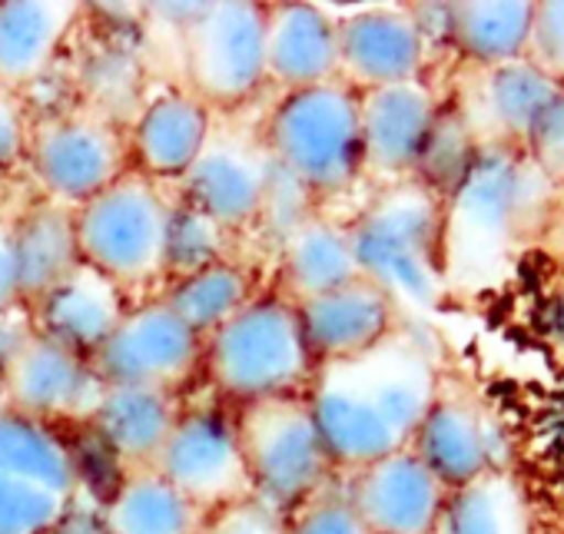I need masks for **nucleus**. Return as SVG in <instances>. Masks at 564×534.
Here are the masks:
<instances>
[{"mask_svg":"<svg viewBox=\"0 0 564 534\" xmlns=\"http://www.w3.org/2000/svg\"><path fill=\"white\" fill-rule=\"evenodd\" d=\"M442 385L432 349L405 326L379 346L316 366L306 402L339 475L405 451Z\"/></svg>","mask_w":564,"mask_h":534,"instance_id":"f257e3e1","label":"nucleus"},{"mask_svg":"<svg viewBox=\"0 0 564 534\" xmlns=\"http://www.w3.org/2000/svg\"><path fill=\"white\" fill-rule=\"evenodd\" d=\"M551 189L554 183L521 150L481 146L462 179L445 193V290L471 286V280L498 273L505 259L544 222Z\"/></svg>","mask_w":564,"mask_h":534,"instance_id":"f03ea898","label":"nucleus"},{"mask_svg":"<svg viewBox=\"0 0 564 534\" xmlns=\"http://www.w3.org/2000/svg\"><path fill=\"white\" fill-rule=\"evenodd\" d=\"M445 196L425 179L382 186L369 206L346 222L359 276L376 283L392 306L429 313L445 296L442 265Z\"/></svg>","mask_w":564,"mask_h":534,"instance_id":"7ed1b4c3","label":"nucleus"},{"mask_svg":"<svg viewBox=\"0 0 564 534\" xmlns=\"http://www.w3.org/2000/svg\"><path fill=\"white\" fill-rule=\"evenodd\" d=\"M259 137L275 173L303 196H343L362 179L359 94L343 80L282 94Z\"/></svg>","mask_w":564,"mask_h":534,"instance_id":"20e7f679","label":"nucleus"},{"mask_svg":"<svg viewBox=\"0 0 564 534\" xmlns=\"http://www.w3.org/2000/svg\"><path fill=\"white\" fill-rule=\"evenodd\" d=\"M203 372L236 405L306 395L316 362L306 349L296 306L286 296H252L226 326L203 339Z\"/></svg>","mask_w":564,"mask_h":534,"instance_id":"39448f33","label":"nucleus"},{"mask_svg":"<svg viewBox=\"0 0 564 534\" xmlns=\"http://www.w3.org/2000/svg\"><path fill=\"white\" fill-rule=\"evenodd\" d=\"M173 199L160 183L127 170L113 186L74 209L80 262L123 293L166 280Z\"/></svg>","mask_w":564,"mask_h":534,"instance_id":"423d86ee","label":"nucleus"},{"mask_svg":"<svg viewBox=\"0 0 564 534\" xmlns=\"http://www.w3.org/2000/svg\"><path fill=\"white\" fill-rule=\"evenodd\" d=\"M232 415L252 494L282 517L326 491L339 475L306 395L249 402Z\"/></svg>","mask_w":564,"mask_h":534,"instance_id":"0eeeda50","label":"nucleus"},{"mask_svg":"<svg viewBox=\"0 0 564 534\" xmlns=\"http://www.w3.org/2000/svg\"><path fill=\"white\" fill-rule=\"evenodd\" d=\"M80 488V461L61 432L0 405V534H51Z\"/></svg>","mask_w":564,"mask_h":534,"instance_id":"6e6552de","label":"nucleus"},{"mask_svg":"<svg viewBox=\"0 0 564 534\" xmlns=\"http://www.w3.org/2000/svg\"><path fill=\"white\" fill-rule=\"evenodd\" d=\"M186 90L209 110H232L265 87V4H196L180 24Z\"/></svg>","mask_w":564,"mask_h":534,"instance_id":"1a4fd4ad","label":"nucleus"},{"mask_svg":"<svg viewBox=\"0 0 564 534\" xmlns=\"http://www.w3.org/2000/svg\"><path fill=\"white\" fill-rule=\"evenodd\" d=\"M24 163L41 199L77 209L130 170L127 133L97 110H67L31 127Z\"/></svg>","mask_w":564,"mask_h":534,"instance_id":"9d476101","label":"nucleus"},{"mask_svg":"<svg viewBox=\"0 0 564 534\" xmlns=\"http://www.w3.org/2000/svg\"><path fill=\"white\" fill-rule=\"evenodd\" d=\"M153 471L170 481L203 514L256 498L239 448L236 415L223 408L180 412Z\"/></svg>","mask_w":564,"mask_h":534,"instance_id":"9b49d317","label":"nucleus"},{"mask_svg":"<svg viewBox=\"0 0 564 534\" xmlns=\"http://www.w3.org/2000/svg\"><path fill=\"white\" fill-rule=\"evenodd\" d=\"M90 366L107 385L176 395L203 369V339L156 296L127 309Z\"/></svg>","mask_w":564,"mask_h":534,"instance_id":"f8f14e48","label":"nucleus"},{"mask_svg":"<svg viewBox=\"0 0 564 534\" xmlns=\"http://www.w3.org/2000/svg\"><path fill=\"white\" fill-rule=\"evenodd\" d=\"M272 189L275 166L262 146V137H246L242 130L216 123L196 163L176 183L180 199L226 232L252 226L265 212Z\"/></svg>","mask_w":564,"mask_h":534,"instance_id":"ddd939ff","label":"nucleus"},{"mask_svg":"<svg viewBox=\"0 0 564 534\" xmlns=\"http://www.w3.org/2000/svg\"><path fill=\"white\" fill-rule=\"evenodd\" d=\"M438 97L425 80H405L359 94L362 176L382 186L415 179L438 127Z\"/></svg>","mask_w":564,"mask_h":534,"instance_id":"4468645a","label":"nucleus"},{"mask_svg":"<svg viewBox=\"0 0 564 534\" xmlns=\"http://www.w3.org/2000/svg\"><path fill=\"white\" fill-rule=\"evenodd\" d=\"M104 392L107 382L90 359L31 333L0 385V405L54 428L57 422H90Z\"/></svg>","mask_w":564,"mask_h":534,"instance_id":"2eb2a0df","label":"nucleus"},{"mask_svg":"<svg viewBox=\"0 0 564 534\" xmlns=\"http://www.w3.org/2000/svg\"><path fill=\"white\" fill-rule=\"evenodd\" d=\"M409 448L448 491L501 471L508 455L505 432L488 405L465 389H448L445 379Z\"/></svg>","mask_w":564,"mask_h":534,"instance_id":"dca6fc26","label":"nucleus"},{"mask_svg":"<svg viewBox=\"0 0 564 534\" xmlns=\"http://www.w3.org/2000/svg\"><path fill=\"white\" fill-rule=\"evenodd\" d=\"M339 80L356 94L422 80L429 34L409 8H366L336 18Z\"/></svg>","mask_w":564,"mask_h":534,"instance_id":"f3484780","label":"nucleus"},{"mask_svg":"<svg viewBox=\"0 0 564 534\" xmlns=\"http://www.w3.org/2000/svg\"><path fill=\"white\" fill-rule=\"evenodd\" d=\"M343 494L372 534H435L448 488L405 448L349 471Z\"/></svg>","mask_w":564,"mask_h":534,"instance_id":"a211bd4d","label":"nucleus"},{"mask_svg":"<svg viewBox=\"0 0 564 534\" xmlns=\"http://www.w3.org/2000/svg\"><path fill=\"white\" fill-rule=\"evenodd\" d=\"M561 90L564 87L538 74L528 61L478 67L458 117L478 150L501 146L524 153L531 130Z\"/></svg>","mask_w":564,"mask_h":534,"instance_id":"6ab92c4d","label":"nucleus"},{"mask_svg":"<svg viewBox=\"0 0 564 534\" xmlns=\"http://www.w3.org/2000/svg\"><path fill=\"white\" fill-rule=\"evenodd\" d=\"M296 316L316 366L359 356L399 329V309L366 276L296 303Z\"/></svg>","mask_w":564,"mask_h":534,"instance_id":"aec40b11","label":"nucleus"},{"mask_svg":"<svg viewBox=\"0 0 564 534\" xmlns=\"http://www.w3.org/2000/svg\"><path fill=\"white\" fill-rule=\"evenodd\" d=\"M339 80L336 14L323 4H265V84L282 94Z\"/></svg>","mask_w":564,"mask_h":534,"instance_id":"412c9836","label":"nucleus"},{"mask_svg":"<svg viewBox=\"0 0 564 534\" xmlns=\"http://www.w3.org/2000/svg\"><path fill=\"white\" fill-rule=\"evenodd\" d=\"M127 309V293L113 280L80 262L74 273H67L54 290H47L28 313L34 333L84 359H94L100 346L110 339V333L120 326Z\"/></svg>","mask_w":564,"mask_h":534,"instance_id":"4be33fe9","label":"nucleus"},{"mask_svg":"<svg viewBox=\"0 0 564 534\" xmlns=\"http://www.w3.org/2000/svg\"><path fill=\"white\" fill-rule=\"evenodd\" d=\"M213 123V110L186 87L160 94L140 110L127 133L130 170L160 186H176L206 146Z\"/></svg>","mask_w":564,"mask_h":534,"instance_id":"5701e85b","label":"nucleus"},{"mask_svg":"<svg viewBox=\"0 0 564 534\" xmlns=\"http://www.w3.org/2000/svg\"><path fill=\"white\" fill-rule=\"evenodd\" d=\"M359 276L349 226L323 212H303L279 236V280L293 306Z\"/></svg>","mask_w":564,"mask_h":534,"instance_id":"b1692460","label":"nucleus"},{"mask_svg":"<svg viewBox=\"0 0 564 534\" xmlns=\"http://www.w3.org/2000/svg\"><path fill=\"white\" fill-rule=\"evenodd\" d=\"M80 8L74 0H0V87L21 94L37 84L57 61Z\"/></svg>","mask_w":564,"mask_h":534,"instance_id":"393cba45","label":"nucleus"},{"mask_svg":"<svg viewBox=\"0 0 564 534\" xmlns=\"http://www.w3.org/2000/svg\"><path fill=\"white\" fill-rule=\"evenodd\" d=\"M180 412L183 408L173 392L107 385L90 425L104 442V448L120 461L123 475H130V471L153 468Z\"/></svg>","mask_w":564,"mask_h":534,"instance_id":"a878e982","label":"nucleus"},{"mask_svg":"<svg viewBox=\"0 0 564 534\" xmlns=\"http://www.w3.org/2000/svg\"><path fill=\"white\" fill-rule=\"evenodd\" d=\"M14 232V259L24 309H31L47 290H54L67 273L80 265L77 232H74V209L37 199L21 216L11 219Z\"/></svg>","mask_w":564,"mask_h":534,"instance_id":"bb28decb","label":"nucleus"},{"mask_svg":"<svg viewBox=\"0 0 564 534\" xmlns=\"http://www.w3.org/2000/svg\"><path fill=\"white\" fill-rule=\"evenodd\" d=\"M445 34L462 57L475 67H498L521 61L531 4L521 0H462V4H442Z\"/></svg>","mask_w":564,"mask_h":534,"instance_id":"cd10ccee","label":"nucleus"},{"mask_svg":"<svg viewBox=\"0 0 564 534\" xmlns=\"http://www.w3.org/2000/svg\"><path fill=\"white\" fill-rule=\"evenodd\" d=\"M100 514L107 534H196L206 517L153 468L123 475Z\"/></svg>","mask_w":564,"mask_h":534,"instance_id":"c85d7f7f","label":"nucleus"},{"mask_svg":"<svg viewBox=\"0 0 564 534\" xmlns=\"http://www.w3.org/2000/svg\"><path fill=\"white\" fill-rule=\"evenodd\" d=\"M435 534H534L531 508L508 468L445 494Z\"/></svg>","mask_w":564,"mask_h":534,"instance_id":"c756f323","label":"nucleus"},{"mask_svg":"<svg viewBox=\"0 0 564 534\" xmlns=\"http://www.w3.org/2000/svg\"><path fill=\"white\" fill-rule=\"evenodd\" d=\"M256 296L249 270H242L232 259H219L203 270L170 280V286L160 293V299L199 336H213L219 326H226L249 299Z\"/></svg>","mask_w":564,"mask_h":534,"instance_id":"7c9ffc66","label":"nucleus"},{"mask_svg":"<svg viewBox=\"0 0 564 534\" xmlns=\"http://www.w3.org/2000/svg\"><path fill=\"white\" fill-rule=\"evenodd\" d=\"M226 236L229 232L223 226H216L209 216H203L199 209L186 206L183 199L173 203L166 280L189 276V273L203 270V265H213V262L226 259V252H223V239Z\"/></svg>","mask_w":564,"mask_h":534,"instance_id":"2f4dec72","label":"nucleus"},{"mask_svg":"<svg viewBox=\"0 0 564 534\" xmlns=\"http://www.w3.org/2000/svg\"><path fill=\"white\" fill-rule=\"evenodd\" d=\"M521 61H528L557 87H564V0L531 4V24Z\"/></svg>","mask_w":564,"mask_h":534,"instance_id":"473e14b6","label":"nucleus"},{"mask_svg":"<svg viewBox=\"0 0 564 534\" xmlns=\"http://www.w3.org/2000/svg\"><path fill=\"white\" fill-rule=\"evenodd\" d=\"M286 534H372L346 501L343 488H326L286 514Z\"/></svg>","mask_w":564,"mask_h":534,"instance_id":"72a5a7b5","label":"nucleus"},{"mask_svg":"<svg viewBox=\"0 0 564 534\" xmlns=\"http://www.w3.org/2000/svg\"><path fill=\"white\" fill-rule=\"evenodd\" d=\"M524 156L538 166V173L544 179H551L554 186L564 183V90L541 113V120L531 130V140L524 146Z\"/></svg>","mask_w":564,"mask_h":534,"instance_id":"f704fd0d","label":"nucleus"},{"mask_svg":"<svg viewBox=\"0 0 564 534\" xmlns=\"http://www.w3.org/2000/svg\"><path fill=\"white\" fill-rule=\"evenodd\" d=\"M196 534H286V517L249 498L206 514Z\"/></svg>","mask_w":564,"mask_h":534,"instance_id":"c9c22d12","label":"nucleus"},{"mask_svg":"<svg viewBox=\"0 0 564 534\" xmlns=\"http://www.w3.org/2000/svg\"><path fill=\"white\" fill-rule=\"evenodd\" d=\"M31 117L21 94L0 87V176L18 170L28 160L31 143Z\"/></svg>","mask_w":564,"mask_h":534,"instance_id":"e433bc0d","label":"nucleus"},{"mask_svg":"<svg viewBox=\"0 0 564 534\" xmlns=\"http://www.w3.org/2000/svg\"><path fill=\"white\" fill-rule=\"evenodd\" d=\"M14 309H24L18 259H14V232H11V219H0V316H8Z\"/></svg>","mask_w":564,"mask_h":534,"instance_id":"4c0bfd02","label":"nucleus"},{"mask_svg":"<svg viewBox=\"0 0 564 534\" xmlns=\"http://www.w3.org/2000/svg\"><path fill=\"white\" fill-rule=\"evenodd\" d=\"M34 333L31 313L28 309H14L8 316H0V385H4V375L18 356V349L28 342V336Z\"/></svg>","mask_w":564,"mask_h":534,"instance_id":"58836bf2","label":"nucleus"},{"mask_svg":"<svg viewBox=\"0 0 564 534\" xmlns=\"http://www.w3.org/2000/svg\"><path fill=\"white\" fill-rule=\"evenodd\" d=\"M51 534H107V527H104V514L97 511V514H84V508H80V501L67 511V517L51 531Z\"/></svg>","mask_w":564,"mask_h":534,"instance_id":"ea45409f","label":"nucleus"},{"mask_svg":"<svg viewBox=\"0 0 564 534\" xmlns=\"http://www.w3.org/2000/svg\"><path fill=\"white\" fill-rule=\"evenodd\" d=\"M547 329H551V336L564 346V283L554 290V296H551V306H547Z\"/></svg>","mask_w":564,"mask_h":534,"instance_id":"a19ab883","label":"nucleus"}]
</instances>
